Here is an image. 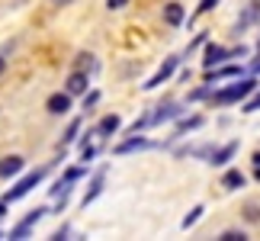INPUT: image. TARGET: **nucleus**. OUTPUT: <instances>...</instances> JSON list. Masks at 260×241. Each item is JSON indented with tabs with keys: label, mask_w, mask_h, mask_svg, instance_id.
<instances>
[{
	"label": "nucleus",
	"mask_w": 260,
	"mask_h": 241,
	"mask_svg": "<svg viewBox=\"0 0 260 241\" xmlns=\"http://www.w3.org/2000/svg\"><path fill=\"white\" fill-rule=\"evenodd\" d=\"M254 109H260V94L251 100V103H244V113H254Z\"/></svg>",
	"instance_id": "412c9836"
},
{
	"label": "nucleus",
	"mask_w": 260,
	"mask_h": 241,
	"mask_svg": "<svg viewBox=\"0 0 260 241\" xmlns=\"http://www.w3.org/2000/svg\"><path fill=\"white\" fill-rule=\"evenodd\" d=\"M52 4H55V7H68V4H71V0H52Z\"/></svg>",
	"instance_id": "b1692460"
},
{
	"label": "nucleus",
	"mask_w": 260,
	"mask_h": 241,
	"mask_svg": "<svg viewBox=\"0 0 260 241\" xmlns=\"http://www.w3.org/2000/svg\"><path fill=\"white\" fill-rule=\"evenodd\" d=\"M42 216H45V209H32V216H26V222L19 225V228H16L13 235H16V238H26V232H29V225H32V222H39V219H42Z\"/></svg>",
	"instance_id": "f8f14e48"
},
{
	"label": "nucleus",
	"mask_w": 260,
	"mask_h": 241,
	"mask_svg": "<svg viewBox=\"0 0 260 241\" xmlns=\"http://www.w3.org/2000/svg\"><path fill=\"white\" fill-rule=\"evenodd\" d=\"M164 19L171 26H180V23H183V7H180V4H167L164 7Z\"/></svg>",
	"instance_id": "6e6552de"
},
{
	"label": "nucleus",
	"mask_w": 260,
	"mask_h": 241,
	"mask_svg": "<svg viewBox=\"0 0 260 241\" xmlns=\"http://www.w3.org/2000/svg\"><path fill=\"white\" fill-rule=\"evenodd\" d=\"M4 68H7V58H0V74H4Z\"/></svg>",
	"instance_id": "393cba45"
},
{
	"label": "nucleus",
	"mask_w": 260,
	"mask_h": 241,
	"mask_svg": "<svg viewBox=\"0 0 260 241\" xmlns=\"http://www.w3.org/2000/svg\"><path fill=\"white\" fill-rule=\"evenodd\" d=\"M84 90H87V74L74 71L71 77H68V94H84Z\"/></svg>",
	"instance_id": "423d86ee"
},
{
	"label": "nucleus",
	"mask_w": 260,
	"mask_h": 241,
	"mask_svg": "<svg viewBox=\"0 0 260 241\" xmlns=\"http://www.w3.org/2000/svg\"><path fill=\"white\" fill-rule=\"evenodd\" d=\"M235 74H241V68H222V71H215L209 77V84H215V80H222V77H235Z\"/></svg>",
	"instance_id": "2eb2a0df"
},
{
	"label": "nucleus",
	"mask_w": 260,
	"mask_h": 241,
	"mask_svg": "<svg viewBox=\"0 0 260 241\" xmlns=\"http://www.w3.org/2000/svg\"><path fill=\"white\" fill-rule=\"evenodd\" d=\"M222 187H225V190H238V187H244V174H241V170H228V174L222 177Z\"/></svg>",
	"instance_id": "9b49d317"
},
{
	"label": "nucleus",
	"mask_w": 260,
	"mask_h": 241,
	"mask_svg": "<svg viewBox=\"0 0 260 241\" xmlns=\"http://www.w3.org/2000/svg\"><path fill=\"white\" fill-rule=\"evenodd\" d=\"M145 145H148V142H142V138H132V142H125V145H119V148H116V152H119V155H125V152H135V148H145Z\"/></svg>",
	"instance_id": "dca6fc26"
},
{
	"label": "nucleus",
	"mask_w": 260,
	"mask_h": 241,
	"mask_svg": "<svg viewBox=\"0 0 260 241\" xmlns=\"http://www.w3.org/2000/svg\"><path fill=\"white\" fill-rule=\"evenodd\" d=\"M96 100H100V94H90V97L84 100V109H87V106H93V103H96Z\"/></svg>",
	"instance_id": "5701e85b"
},
{
	"label": "nucleus",
	"mask_w": 260,
	"mask_h": 241,
	"mask_svg": "<svg viewBox=\"0 0 260 241\" xmlns=\"http://www.w3.org/2000/svg\"><path fill=\"white\" fill-rule=\"evenodd\" d=\"M42 177H45V170H36V174L23 177V180H19V184H16V187H13V190L7 193V199H19V196H26V193H29V190H32V187H36V184H39Z\"/></svg>",
	"instance_id": "f03ea898"
},
{
	"label": "nucleus",
	"mask_w": 260,
	"mask_h": 241,
	"mask_svg": "<svg viewBox=\"0 0 260 241\" xmlns=\"http://www.w3.org/2000/svg\"><path fill=\"white\" fill-rule=\"evenodd\" d=\"M225 58H228V52H225L222 45H209V48H206V68H212V65H218V62H225Z\"/></svg>",
	"instance_id": "0eeeda50"
},
{
	"label": "nucleus",
	"mask_w": 260,
	"mask_h": 241,
	"mask_svg": "<svg viewBox=\"0 0 260 241\" xmlns=\"http://www.w3.org/2000/svg\"><path fill=\"white\" fill-rule=\"evenodd\" d=\"M68 109H71V94H52V97H48V113L64 116Z\"/></svg>",
	"instance_id": "20e7f679"
},
{
	"label": "nucleus",
	"mask_w": 260,
	"mask_h": 241,
	"mask_svg": "<svg viewBox=\"0 0 260 241\" xmlns=\"http://www.w3.org/2000/svg\"><path fill=\"white\" fill-rule=\"evenodd\" d=\"M244 213H247V219H251V222H257V219H260V209H257L254 203H251V206H247V209H244Z\"/></svg>",
	"instance_id": "aec40b11"
},
{
	"label": "nucleus",
	"mask_w": 260,
	"mask_h": 241,
	"mask_svg": "<svg viewBox=\"0 0 260 241\" xmlns=\"http://www.w3.org/2000/svg\"><path fill=\"white\" fill-rule=\"evenodd\" d=\"M77 129H81V123H71V126H68V135H64V142H74V138H77Z\"/></svg>",
	"instance_id": "a211bd4d"
},
{
	"label": "nucleus",
	"mask_w": 260,
	"mask_h": 241,
	"mask_svg": "<svg viewBox=\"0 0 260 241\" xmlns=\"http://www.w3.org/2000/svg\"><path fill=\"white\" fill-rule=\"evenodd\" d=\"M0 216H4V206H0Z\"/></svg>",
	"instance_id": "bb28decb"
},
{
	"label": "nucleus",
	"mask_w": 260,
	"mask_h": 241,
	"mask_svg": "<svg viewBox=\"0 0 260 241\" xmlns=\"http://www.w3.org/2000/svg\"><path fill=\"white\" fill-rule=\"evenodd\" d=\"M180 109L174 106V103H167V106H161V113H154V123H164V119H171V116H177Z\"/></svg>",
	"instance_id": "4468645a"
},
{
	"label": "nucleus",
	"mask_w": 260,
	"mask_h": 241,
	"mask_svg": "<svg viewBox=\"0 0 260 241\" xmlns=\"http://www.w3.org/2000/svg\"><path fill=\"white\" fill-rule=\"evenodd\" d=\"M257 90V80H241V84H232L228 90L215 94V106H225V103H235V100H244L247 94Z\"/></svg>",
	"instance_id": "f257e3e1"
},
{
	"label": "nucleus",
	"mask_w": 260,
	"mask_h": 241,
	"mask_svg": "<svg viewBox=\"0 0 260 241\" xmlns=\"http://www.w3.org/2000/svg\"><path fill=\"white\" fill-rule=\"evenodd\" d=\"M177 62H180V58H167V62L161 65V71H157V74H154V77H151V80H148V84H145V90H154L157 84H164V80H167V77L174 74V68H177Z\"/></svg>",
	"instance_id": "7ed1b4c3"
},
{
	"label": "nucleus",
	"mask_w": 260,
	"mask_h": 241,
	"mask_svg": "<svg viewBox=\"0 0 260 241\" xmlns=\"http://www.w3.org/2000/svg\"><path fill=\"white\" fill-rule=\"evenodd\" d=\"M116 129H119V116H106L103 123H100L96 132H100V135H109V132H116Z\"/></svg>",
	"instance_id": "ddd939ff"
},
{
	"label": "nucleus",
	"mask_w": 260,
	"mask_h": 241,
	"mask_svg": "<svg viewBox=\"0 0 260 241\" xmlns=\"http://www.w3.org/2000/svg\"><path fill=\"white\" fill-rule=\"evenodd\" d=\"M222 241H244V232H225Z\"/></svg>",
	"instance_id": "6ab92c4d"
},
{
	"label": "nucleus",
	"mask_w": 260,
	"mask_h": 241,
	"mask_svg": "<svg viewBox=\"0 0 260 241\" xmlns=\"http://www.w3.org/2000/svg\"><path fill=\"white\" fill-rule=\"evenodd\" d=\"M235 152H238V145H235V142H228L225 148H218V152L212 155V161H209V164H228V158H232Z\"/></svg>",
	"instance_id": "1a4fd4ad"
},
{
	"label": "nucleus",
	"mask_w": 260,
	"mask_h": 241,
	"mask_svg": "<svg viewBox=\"0 0 260 241\" xmlns=\"http://www.w3.org/2000/svg\"><path fill=\"white\" fill-rule=\"evenodd\" d=\"M125 4H128V0H109L106 7H109V10H119V7H125Z\"/></svg>",
	"instance_id": "4be33fe9"
},
{
	"label": "nucleus",
	"mask_w": 260,
	"mask_h": 241,
	"mask_svg": "<svg viewBox=\"0 0 260 241\" xmlns=\"http://www.w3.org/2000/svg\"><path fill=\"white\" fill-rule=\"evenodd\" d=\"M199 216H203V206H196L193 213H189V216L183 219V228H189V225H196V222H199Z\"/></svg>",
	"instance_id": "f3484780"
},
{
	"label": "nucleus",
	"mask_w": 260,
	"mask_h": 241,
	"mask_svg": "<svg viewBox=\"0 0 260 241\" xmlns=\"http://www.w3.org/2000/svg\"><path fill=\"white\" fill-rule=\"evenodd\" d=\"M103 180H106L103 174H96V177H93V184H90V190L84 193V206H87V203H93V199H96L100 193H103Z\"/></svg>",
	"instance_id": "9d476101"
},
{
	"label": "nucleus",
	"mask_w": 260,
	"mask_h": 241,
	"mask_svg": "<svg viewBox=\"0 0 260 241\" xmlns=\"http://www.w3.org/2000/svg\"><path fill=\"white\" fill-rule=\"evenodd\" d=\"M254 68H257V71H260V62H257V65H254Z\"/></svg>",
	"instance_id": "a878e982"
},
{
	"label": "nucleus",
	"mask_w": 260,
	"mask_h": 241,
	"mask_svg": "<svg viewBox=\"0 0 260 241\" xmlns=\"http://www.w3.org/2000/svg\"><path fill=\"white\" fill-rule=\"evenodd\" d=\"M19 170H23V158L19 155H10V158L0 161V177H13V174H19Z\"/></svg>",
	"instance_id": "39448f33"
}]
</instances>
